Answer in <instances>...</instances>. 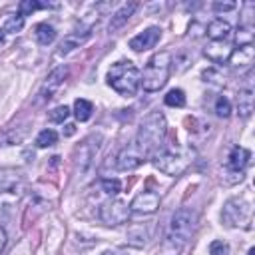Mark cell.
Here are the masks:
<instances>
[{"label": "cell", "mask_w": 255, "mask_h": 255, "mask_svg": "<svg viewBox=\"0 0 255 255\" xmlns=\"http://www.w3.org/2000/svg\"><path fill=\"white\" fill-rule=\"evenodd\" d=\"M135 8H137V4L135 2H129V4H124L114 16H112V20H110V32H114V30H118V28H122L128 20H129V16L135 12Z\"/></svg>", "instance_id": "16"}, {"label": "cell", "mask_w": 255, "mask_h": 255, "mask_svg": "<svg viewBox=\"0 0 255 255\" xmlns=\"http://www.w3.org/2000/svg\"><path fill=\"white\" fill-rule=\"evenodd\" d=\"M233 48H231V42L229 40H223V42H209L207 48H205V56L215 62V64H223L229 60Z\"/></svg>", "instance_id": "12"}, {"label": "cell", "mask_w": 255, "mask_h": 255, "mask_svg": "<svg viewBox=\"0 0 255 255\" xmlns=\"http://www.w3.org/2000/svg\"><path fill=\"white\" fill-rule=\"evenodd\" d=\"M90 38V32H84L82 36L80 34H70V36H66L64 38V42L60 44V50H58V56H64V54H68L70 50H74V48H78L82 42H86Z\"/></svg>", "instance_id": "18"}, {"label": "cell", "mask_w": 255, "mask_h": 255, "mask_svg": "<svg viewBox=\"0 0 255 255\" xmlns=\"http://www.w3.org/2000/svg\"><path fill=\"white\" fill-rule=\"evenodd\" d=\"M58 141V133L54 131V129H42L40 133H38V137H36V145L38 147H50V145H54Z\"/></svg>", "instance_id": "23"}, {"label": "cell", "mask_w": 255, "mask_h": 255, "mask_svg": "<svg viewBox=\"0 0 255 255\" xmlns=\"http://www.w3.org/2000/svg\"><path fill=\"white\" fill-rule=\"evenodd\" d=\"M237 108H239V114H241L243 118H249V116H251V112H253V90H251V88L239 90Z\"/></svg>", "instance_id": "17"}, {"label": "cell", "mask_w": 255, "mask_h": 255, "mask_svg": "<svg viewBox=\"0 0 255 255\" xmlns=\"http://www.w3.org/2000/svg\"><path fill=\"white\" fill-rule=\"evenodd\" d=\"M227 251H229V245L225 241L215 239L209 243V255H227Z\"/></svg>", "instance_id": "28"}, {"label": "cell", "mask_w": 255, "mask_h": 255, "mask_svg": "<svg viewBox=\"0 0 255 255\" xmlns=\"http://www.w3.org/2000/svg\"><path fill=\"white\" fill-rule=\"evenodd\" d=\"M102 189H104L106 193H110V195H118V193L122 191V183H120V179H116V177H104V179H102Z\"/></svg>", "instance_id": "25"}, {"label": "cell", "mask_w": 255, "mask_h": 255, "mask_svg": "<svg viewBox=\"0 0 255 255\" xmlns=\"http://www.w3.org/2000/svg\"><path fill=\"white\" fill-rule=\"evenodd\" d=\"M169 70H171V54L157 52L147 60L139 84L143 86L145 92H157L165 86V82L169 78Z\"/></svg>", "instance_id": "4"}, {"label": "cell", "mask_w": 255, "mask_h": 255, "mask_svg": "<svg viewBox=\"0 0 255 255\" xmlns=\"http://www.w3.org/2000/svg\"><path fill=\"white\" fill-rule=\"evenodd\" d=\"M159 38H161V30H159L157 26H151V28L143 30L141 34L133 36V38L129 40V48L135 50V52L149 50V48H153V46L159 42Z\"/></svg>", "instance_id": "11"}, {"label": "cell", "mask_w": 255, "mask_h": 255, "mask_svg": "<svg viewBox=\"0 0 255 255\" xmlns=\"http://www.w3.org/2000/svg\"><path fill=\"white\" fill-rule=\"evenodd\" d=\"M68 116H70V110H68V106H58V108H54V110L48 114L50 122H54V124H62V122H64Z\"/></svg>", "instance_id": "27"}, {"label": "cell", "mask_w": 255, "mask_h": 255, "mask_svg": "<svg viewBox=\"0 0 255 255\" xmlns=\"http://www.w3.org/2000/svg\"><path fill=\"white\" fill-rule=\"evenodd\" d=\"M92 112H94L92 102H88V100H84V98H78V100L74 102V116H76V120L88 122V120L92 118Z\"/></svg>", "instance_id": "20"}, {"label": "cell", "mask_w": 255, "mask_h": 255, "mask_svg": "<svg viewBox=\"0 0 255 255\" xmlns=\"http://www.w3.org/2000/svg\"><path fill=\"white\" fill-rule=\"evenodd\" d=\"M215 114L219 118H229V114H231V102L225 96H219L217 98V102H215Z\"/></svg>", "instance_id": "26"}, {"label": "cell", "mask_w": 255, "mask_h": 255, "mask_svg": "<svg viewBox=\"0 0 255 255\" xmlns=\"http://www.w3.org/2000/svg\"><path fill=\"white\" fill-rule=\"evenodd\" d=\"M151 161L165 175H179L189 163V159L185 155H179V153H175L171 149H157L151 155Z\"/></svg>", "instance_id": "5"}, {"label": "cell", "mask_w": 255, "mask_h": 255, "mask_svg": "<svg viewBox=\"0 0 255 255\" xmlns=\"http://www.w3.org/2000/svg\"><path fill=\"white\" fill-rule=\"evenodd\" d=\"M247 255H255V247H251V249H249V253H247Z\"/></svg>", "instance_id": "33"}, {"label": "cell", "mask_w": 255, "mask_h": 255, "mask_svg": "<svg viewBox=\"0 0 255 255\" xmlns=\"http://www.w3.org/2000/svg\"><path fill=\"white\" fill-rule=\"evenodd\" d=\"M163 102H165V106H171V108H183L185 106V94H183V90L173 88L165 94Z\"/></svg>", "instance_id": "21"}, {"label": "cell", "mask_w": 255, "mask_h": 255, "mask_svg": "<svg viewBox=\"0 0 255 255\" xmlns=\"http://www.w3.org/2000/svg\"><path fill=\"white\" fill-rule=\"evenodd\" d=\"M36 40L42 44V46H48L56 40V30L54 26H50L48 22H42L36 26Z\"/></svg>", "instance_id": "19"}, {"label": "cell", "mask_w": 255, "mask_h": 255, "mask_svg": "<svg viewBox=\"0 0 255 255\" xmlns=\"http://www.w3.org/2000/svg\"><path fill=\"white\" fill-rule=\"evenodd\" d=\"M22 26H24V16H20V14H10V16L6 18V22L2 24V30H4V32H18V30H22Z\"/></svg>", "instance_id": "24"}, {"label": "cell", "mask_w": 255, "mask_h": 255, "mask_svg": "<svg viewBox=\"0 0 255 255\" xmlns=\"http://www.w3.org/2000/svg\"><path fill=\"white\" fill-rule=\"evenodd\" d=\"M129 209L135 213H153L159 209V195L155 191H141L133 197Z\"/></svg>", "instance_id": "10"}, {"label": "cell", "mask_w": 255, "mask_h": 255, "mask_svg": "<svg viewBox=\"0 0 255 255\" xmlns=\"http://www.w3.org/2000/svg\"><path fill=\"white\" fill-rule=\"evenodd\" d=\"M139 80H141V74L129 60L116 62L108 72V84L120 96H126V98L135 96V92L139 88Z\"/></svg>", "instance_id": "3"}, {"label": "cell", "mask_w": 255, "mask_h": 255, "mask_svg": "<svg viewBox=\"0 0 255 255\" xmlns=\"http://www.w3.org/2000/svg\"><path fill=\"white\" fill-rule=\"evenodd\" d=\"M145 159H147V155H145L135 143H131V145L124 147V149L118 153L116 163H118V169H122V171H131V169L139 167Z\"/></svg>", "instance_id": "8"}, {"label": "cell", "mask_w": 255, "mask_h": 255, "mask_svg": "<svg viewBox=\"0 0 255 255\" xmlns=\"http://www.w3.org/2000/svg\"><path fill=\"white\" fill-rule=\"evenodd\" d=\"M4 245H6V231H4L2 227H0V253H2Z\"/></svg>", "instance_id": "30"}, {"label": "cell", "mask_w": 255, "mask_h": 255, "mask_svg": "<svg viewBox=\"0 0 255 255\" xmlns=\"http://www.w3.org/2000/svg\"><path fill=\"white\" fill-rule=\"evenodd\" d=\"M74 131H76V126H72V124H68V126H66V131H64V133H66V135H72Z\"/></svg>", "instance_id": "31"}, {"label": "cell", "mask_w": 255, "mask_h": 255, "mask_svg": "<svg viewBox=\"0 0 255 255\" xmlns=\"http://www.w3.org/2000/svg\"><path fill=\"white\" fill-rule=\"evenodd\" d=\"M229 64H231L233 68H239V70L249 68V66L253 64V46L249 44V46H239V48H235V50L231 52V56H229Z\"/></svg>", "instance_id": "13"}, {"label": "cell", "mask_w": 255, "mask_h": 255, "mask_svg": "<svg viewBox=\"0 0 255 255\" xmlns=\"http://www.w3.org/2000/svg\"><path fill=\"white\" fill-rule=\"evenodd\" d=\"M2 42H4V30L0 28V44H2Z\"/></svg>", "instance_id": "32"}, {"label": "cell", "mask_w": 255, "mask_h": 255, "mask_svg": "<svg viewBox=\"0 0 255 255\" xmlns=\"http://www.w3.org/2000/svg\"><path fill=\"white\" fill-rule=\"evenodd\" d=\"M66 78H68V68H66V66H60V68L52 70V72H50V76L46 78V82H44L42 90H40L42 100H52V98L56 96V92L64 86Z\"/></svg>", "instance_id": "9"}, {"label": "cell", "mask_w": 255, "mask_h": 255, "mask_svg": "<svg viewBox=\"0 0 255 255\" xmlns=\"http://www.w3.org/2000/svg\"><path fill=\"white\" fill-rule=\"evenodd\" d=\"M223 221L229 227H249L251 221V205L245 199H229L221 213Z\"/></svg>", "instance_id": "6"}, {"label": "cell", "mask_w": 255, "mask_h": 255, "mask_svg": "<svg viewBox=\"0 0 255 255\" xmlns=\"http://www.w3.org/2000/svg\"><path fill=\"white\" fill-rule=\"evenodd\" d=\"M48 6H52V4H48V2H38V0H24V2L18 4V14H20V16H28V14H32L34 10H38V8H48Z\"/></svg>", "instance_id": "22"}, {"label": "cell", "mask_w": 255, "mask_h": 255, "mask_svg": "<svg viewBox=\"0 0 255 255\" xmlns=\"http://www.w3.org/2000/svg\"><path fill=\"white\" fill-rule=\"evenodd\" d=\"M235 8V2H215L213 4V10H217V12H225V10H233Z\"/></svg>", "instance_id": "29"}, {"label": "cell", "mask_w": 255, "mask_h": 255, "mask_svg": "<svg viewBox=\"0 0 255 255\" xmlns=\"http://www.w3.org/2000/svg\"><path fill=\"white\" fill-rule=\"evenodd\" d=\"M100 217L106 225H120V223H126L129 219V207L122 199H112V201L102 203Z\"/></svg>", "instance_id": "7"}, {"label": "cell", "mask_w": 255, "mask_h": 255, "mask_svg": "<svg viewBox=\"0 0 255 255\" xmlns=\"http://www.w3.org/2000/svg\"><path fill=\"white\" fill-rule=\"evenodd\" d=\"M197 223V213L191 209H179L173 213L169 221V231H167V247L171 251H181L187 241L193 235Z\"/></svg>", "instance_id": "2"}, {"label": "cell", "mask_w": 255, "mask_h": 255, "mask_svg": "<svg viewBox=\"0 0 255 255\" xmlns=\"http://www.w3.org/2000/svg\"><path fill=\"white\" fill-rule=\"evenodd\" d=\"M165 129H167V124H165V118L161 112H151L143 118L141 126H139V131H137V139H135V145L147 155L151 157L163 143V137H165Z\"/></svg>", "instance_id": "1"}, {"label": "cell", "mask_w": 255, "mask_h": 255, "mask_svg": "<svg viewBox=\"0 0 255 255\" xmlns=\"http://www.w3.org/2000/svg\"><path fill=\"white\" fill-rule=\"evenodd\" d=\"M249 157H251L249 149H245V147H241V145H235V147L229 151L227 167H229V169H233V171H239V173H241V169L247 165Z\"/></svg>", "instance_id": "15"}, {"label": "cell", "mask_w": 255, "mask_h": 255, "mask_svg": "<svg viewBox=\"0 0 255 255\" xmlns=\"http://www.w3.org/2000/svg\"><path fill=\"white\" fill-rule=\"evenodd\" d=\"M207 36L211 38V42L229 40V36H231V26H229V22H225V20H221V18L209 22V26H207Z\"/></svg>", "instance_id": "14"}]
</instances>
